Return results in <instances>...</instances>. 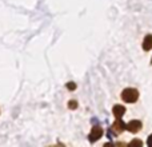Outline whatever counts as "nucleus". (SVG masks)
Listing matches in <instances>:
<instances>
[{
  "instance_id": "8",
  "label": "nucleus",
  "mask_w": 152,
  "mask_h": 147,
  "mask_svg": "<svg viewBox=\"0 0 152 147\" xmlns=\"http://www.w3.org/2000/svg\"><path fill=\"white\" fill-rule=\"evenodd\" d=\"M67 88L71 90V91H74V90L76 88V84L74 83V82H69V83H67Z\"/></svg>"
},
{
  "instance_id": "7",
  "label": "nucleus",
  "mask_w": 152,
  "mask_h": 147,
  "mask_svg": "<svg viewBox=\"0 0 152 147\" xmlns=\"http://www.w3.org/2000/svg\"><path fill=\"white\" fill-rule=\"evenodd\" d=\"M68 107L71 108V110H75V108L77 107V102H76V100H71V102L68 103Z\"/></svg>"
},
{
  "instance_id": "6",
  "label": "nucleus",
  "mask_w": 152,
  "mask_h": 147,
  "mask_svg": "<svg viewBox=\"0 0 152 147\" xmlns=\"http://www.w3.org/2000/svg\"><path fill=\"white\" fill-rule=\"evenodd\" d=\"M152 48V35H147L143 40V50L144 51H150Z\"/></svg>"
},
{
  "instance_id": "10",
  "label": "nucleus",
  "mask_w": 152,
  "mask_h": 147,
  "mask_svg": "<svg viewBox=\"0 0 152 147\" xmlns=\"http://www.w3.org/2000/svg\"><path fill=\"white\" fill-rule=\"evenodd\" d=\"M147 145L150 146V147H152V134L148 137V140H147Z\"/></svg>"
},
{
  "instance_id": "3",
  "label": "nucleus",
  "mask_w": 152,
  "mask_h": 147,
  "mask_svg": "<svg viewBox=\"0 0 152 147\" xmlns=\"http://www.w3.org/2000/svg\"><path fill=\"white\" fill-rule=\"evenodd\" d=\"M126 130V123H124L121 119H119V118H116V121H115V123L111 126V131L112 132H115L116 135H119V134H121V132Z\"/></svg>"
},
{
  "instance_id": "9",
  "label": "nucleus",
  "mask_w": 152,
  "mask_h": 147,
  "mask_svg": "<svg viewBox=\"0 0 152 147\" xmlns=\"http://www.w3.org/2000/svg\"><path fill=\"white\" fill-rule=\"evenodd\" d=\"M129 145H131V146H143V142H142V140H137L136 139V140H132Z\"/></svg>"
},
{
  "instance_id": "4",
  "label": "nucleus",
  "mask_w": 152,
  "mask_h": 147,
  "mask_svg": "<svg viewBox=\"0 0 152 147\" xmlns=\"http://www.w3.org/2000/svg\"><path fill=\"white\" fill-rule=\"evenodd\" d=\"M140 129H142V122L140 121H131L128 124H126V130L131 131L132 134H136Z\"/></svg>"
},
{
  "instance_id": "1",
  "label": "nucleus",
  "mask_w": 152,
  "mask_h": 147,
  "mask_svg": "<svg viewBox=\"0 0 152 147\" xmlns=\"http://www.w3.org/2000/svg\"><path fill=\"white\" fill-rule=\"evenodd\" d=\"M121 98L126 103H135L139 99V91L135 88H126L121 92Z\"/></svg>"
},
{
  "instance_id": "2",
  "label": "nucleus",
  "mask_w": 152,
  "mask_h": 147,
  "mask_svg": "<svg viewBox=\"0 0 152 147\" xmlns=\"http://www.w3.org/2000/svg\"><path fill=\"white\" fill-rule=\"evenodd\" d=\"M102 137H103V129L100 126H94L91 130V132H89L88 139L91 143H94V142H96L97 139H100Z\"/></svg>"
},
{
  "instance_id": "5",
  "label": "nucleus",
  "mask_w": 152,
  "mask_h": 147,
  "mask_svg": "<svg viewBox=\"0 0 152 147\" xmlns=\"http://www.w3.org/2000/svg\"><path fill=\"white\" fill-rule=\"evenodd\" d=\"M112 112H113V115H115L116 118L121 119V116H123L124 112H126V107H124V106H121V104H116V106H113Z\"/></svg>"
}]
</instances>
